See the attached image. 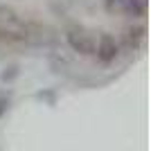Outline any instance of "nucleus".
<instances>
[{"instance_id": "obj_1", "label": "nucleus", "mask_w": 151, "mask_h": 151, "mask_svg": "<svg viewBox=\"0 0 151 151\" xmlns=\"http://www.w3.org/2000/svg\"><path fill=\"white\" fill-rule=\"evenodd\" d=\"M0 38L18 41V43L27 41V20L14 7L0 5Z\"/></svg>"}, {"instance_id": "obj_2", "label": "nucleus", "mask_w": 151, "mask_h": 151, "mask_svg": "<svg viewBox=\"0 0 151 151\" xmlns=\"http://www.w3.org/2000/svg\"><path fill=\"white\" fill-rule=\"evenodd\" d=\"M65 43L72 52L81 54V57H90L95 54V34L83 25H70L65 27Z\"/></svg>"}, {"instance_id": "obj_3", "label": "nucleus", "mask_w": 151, "mask_h": 151, "mask_svg": "<svg viewBox=\"0 0 151 151\" xmlns=\"http://www.w3.org/2000/svg\"><path fill=\"white\" fill-rule=\"evenodd\" d=\"M95 54L101 63H113L120 54V43L111 34H99V38H95Z\"/></svg>"}, {"instance_id": "obj_4", "label": "nucleus", "mask_w": 151, "mask_h": 151, "mask_svg": "<svg viewBox=\"0 0 151 151\" xmlns=\"http://www.w3.org/2000/svg\"><path fill=\"white\" fill-rule=\"evenodd\" d=\"M145 25H129L124 27V32H122V41H124V45L129 47V50H140L142 47V43H145Z\"/></svg>"}, {"instance_id": "obj_5", "label": "nucleus", "mask_w": 151, "mask_h": 151, "mask_svg": "<svg viewBox=\"0 0 151 151\" xmlns=\"http://www.w3.org/2000/svg\"><path fill=\"white\" fill-rule=\"evenodd\" d=\"M120 14H126L131 18H142L147 14V0H124Z\"/></svg>"}, {"instance_id": "obj_6", "label": "nucleus", "mask_w": 151, "mask_h": 151, "mask_svg": "<svg viewBox=\"0 0 151 151\" xmlns=\"http://www.w3.org/2000/svg\"><path fill=\"white\" fill-rule=\"evenodd\" d=\"M101 2H104L108 14H117L122 9V2H124V0H101Z\"/></svg>"}]
</instances>
